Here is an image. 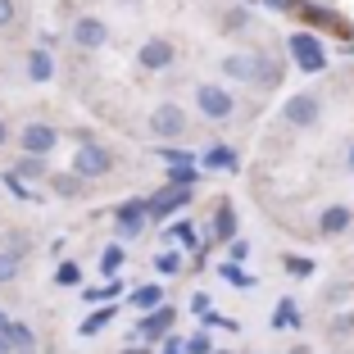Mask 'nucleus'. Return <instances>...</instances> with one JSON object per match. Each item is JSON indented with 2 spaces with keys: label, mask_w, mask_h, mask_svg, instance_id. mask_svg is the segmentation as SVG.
<instances>
[{
  "label": "nucleus",
  "mask_w": 354,
  "mask_h": 354,
  "mask_svg": "<svg viewBox=\"0 0 354 354\" xmlns=\"http://www.w3.org/2000/svg\"><path fill=\"white\" fill-rule=\"evenodd\" d=\"M50 73H55L50 55H46V50H32V59H28V77H32V82H50Z\"/></svg>",
  "instance_id": "2eb2a0df"
},
{
  "label": "nucleus",
  "mask_w": 354,
  "mask_h": 354,
  "mask_svg": "<svg viewBox=\"0 0 354 354\" xmlns=\"http://www.w3.org/2000/svg\"><path fill=\"white\" fill-rule=\"evenodd\" d=\"M350 168H354V146H350Z\"/></svg>",
  "instance_id": "c9c22d12"
},
{
  "label": "nucleus",
  "mask_w": 354,
  "mask_h": 354,
  "mask_svg": "<svg viewBox=\"0 0 354 354\" xmlns=\"http://www.w3.org/2000/svg\"><path fill=\"white\" fill-rule=\"evenodd\" d=\"M150 209L146 205H123L118 209V227H123V236H136L141 232V218H146Z\"/></svg>",
  "instance_id": "f8f14e48"
},
{
  "label": "nucleus",
  "mask_w": 354,
  "mask_h": 354,
  "mask_svg": "<svg viewBox=\"0 0 354 354\" xmlns=\"http://www.w3.org/2000/svg\"><path fill=\"white\" fill-rule=\"evenodd\" d=\"M14 23V0H0V28H10Z\"/></svg>",
  "instance_id": "c85d7f7f"
},
{
  "label": "nucleus",
  "mask_w": 354,
  "mask_h": 354,
  "mask_svg": "<svg viewBox=\"0 0 354 354\" xmlns=\"http://www.w3.org/2000/svg\"><path fill=\"white\" fill-rule=\"evenodd\" d=\"M159 300H164V291H159V286H141V291L132 295V304H136V309H146V313H155Z\"/></svg>",
  "instance_id": "f3484780"
},
{
  "label": "nucleus",
  "mask_w": 354,
  "mask_h": 354,
  "mask_svg": "<svg viewBox=\"0 0 354 354\" xmlns=\"http://www.w3.org/2000/svg\"><path fill=\"white\" fill-rule=\"evenodd\" d=\"M5 332H10V318H5V313H0V336H5Z\"/></svg>",
  "instance_id": "473e14b6"
},
{
  "label": "nucleus",
  "mask_w": 354,
  "mask_h": 354,
  "mask_svg": "<svg viewBox=\"0 0 354 354\" xmlns=\"http://www.w3.org/2000/svg\"><path fill=\"white\" fill-rule=\"evenodd\" d=\"M5 136H10V123H5V118H0V141H5Z\"/></svg>",
  "instance_id": "72a5a7b5"
},
{
  "label": "nucleus",
  "mask_w": 354,
  "mask_h": 354,
  "mask_svg": "<svg viewBox=\"0 0 354 354\" xmlns=\"http://www.w3.org/2000/svg\"><path fill=\"white\" fill-rule=\"evenodd\" d=\"M223 77H232V82H259L263 77V55H227V59H223Z\"/></svg>",
  "instance_id": "423d86ee"
},
{
  "label": "nucleus",
  "mask_w": 354,
  "mask_h": 354,
  "mask_svg": "<svg viewBox=\"0 0 354 354\" xmlns=\"http://www.w3.org/2000/svg\"><path fill=\"white\" fill-rule=\"evenodd\" d=\"M118 268H123V250H118V245H109V250H104V259H100V272H104V277H114Z\"/></svg>",
  "instance_id": "a211bd4d"
},
{
  "label": "nucleus",
  "mask_w": 354,
  "mask_h": 354,
  "mask_svg": "<svg viewBox=\"0 0 354 354\" xmlns=\"http://www.w3.org/2000/svg\"><path fill=\"white\" fill-rule=\"evenodd\" d=\"M182 268V259H177V254H159V272H177Z\"/></svg>",
  "instance_id": "cd10ccee"
},
{
  "label": "nucleus",
  "mask_w": 354,
  "mask_h": 354,
  "mask_svg": "<svg viewBox=\"0 0 354 354\" xmlns=\"http://www.w3.org/2000/svg\"><path fill=\"white\" fill-rule=\"evenodd\" d=\"M168 327H173V309H155L146 323H141V336H150V341H155V336H164Z\"/></svg>",
  "instance_id": "4468645a"
},
{
  "label": "nucleus",
  "mask_w": 354,
  "mask_h": 354,
  "mask_svg": "<svg viewBox=\"0 0 354 354\" xmlns=\"http://www.w3.org/2000/svg\"><path fill=\"white\" fill-rule=\"evenodd\" d=\"M205 168H214V173H232V168H236V150H232V146H214L205 155Z\"/></svg>",
  "instance_id": "ddd939ff"
},
{
  "label": "nucleus",
  "mask_w": 354,
  "mask_h": 354,
  "mask_svg": "<svg viewBox=\"0 0 354 354\" xmlns=\"http://www.w3.org/2000/svg\"><path fill=\"white\" fill-rule=\"evenodd\" d=\"M23 345V350H28V345H32V332H28V327H23V323H10V332H5V345Z\"/></svg>",
  "instance_id": "aec40b11"
},
{
  "label": "nucleus",
  "mask_w": 354,
  "mask_h": 354,
  "mask_svg": "<svg viewBox=\"0 0 354 354\" xmlns=\"http://www.w3.org/2000/svg\"><path fill=\"white\" fill-rule=\"evenodd\" d=\"M37 173H46V159H37V155H28L19 164V177H37Z\"/></svg>",
  "instance_id": "5701e85b"
},
{
  "label": "nucleus",
  "mask_w": 354,
  "mask_h": 354,
  "mask_svg": "<svg viewBox=\"0 0 354 354\" xmlns=\"http://www.w3.org/2000/svg\"><path fill=\"white\" fill-rule=\"evenodd\" d=\"M286 46H291V59L300 64L304 73H318V68L327 64V55H323V41H318L313 32H295V37H291Z\"/></svg>",
  "instance_id": "f03ea898"
},
{
  "label": "nucleus",
  "mask_w": 354,
  "mask_h": 354,
  "mask_svg": "<svg viewBox=\"0 0 354 354\" xmlns=\"http://www.w3.org/2000/svg\"><path fill=\"white\" fill-rule=\"evenodd\" d=\"M73 41L82 46V50H100V46L109 41V28H104L100 19H77L73 23Z\"/></svg>",
  "instance_id": "6e6552de"
},
{
  "label": "nucleus",
  "mask_w": 354,
  "mask_h": 354,
  "mask_svg": "<svg viewBox=\"0 0 354 354\" xmlns=\"http://www.w3.org/2000/svg\"><path fill=\"white\" fill-rule=\"evenodd\" d=\"M168 64H173V46H168L164 37L141 46V68H168Z\"/></svg>",
  "instance_id": "9b49d317"
},
{
  "label": "nucleus",
  "mask_w": 354,
  "mask_h": 354,
  "mask_svg": "<svg viewBox=\"0 0 354 354\" xmlns=\"http://www.w3.org/2000/svg\"><path fill=\"white\" fill-rule=\"evenodd\" d=\"M177 241H182V245H196V232H191V223H177Z\"/></svg>",
  "instance_id": "c756f323"
},
{
  "label": "nucleus",
  "mask_w": 354,
  "mask_h": 354,
  "mask_svg": "<svg viewBox=\"0 0 354 354\" xmlns=\"http://www.w3.org/2000/svg\"><path fill=\"white\" fill-rule=\"evenodd\" d=\"M55 187H59V196H77V173L73 177H59Z\"/></svg>",
  "instance_id": "a878e982"
},
{
  "label": "nucleus",
  "mask_w": 354,
  "mask_h": 354,
  "mask_svg": "<svg viewBox=\"0 0 354 354\" xmlns=\"http://www.w3.org/2000/svg\"><path fill=\"white\" fill-rule=\"evenodd\" d=\"M187 200H191L187 187H164L146 209H150V218H164V214H173V209H177V205H187Z\"/></svg>",
  "instance_id": "1a4fd4ad"
},
{
  "label": "nucleus",
  "mask_w": 354,
  "mask_h": 354,
  "mask_svg": "<svg viewBox=\"0 0 354 354\" xmlns=\"http://www.w3.org/2000/svg\"><path fill=\"white\" fill-rule=\"evenodd\" d=\"M272 323H277V327H295V323H300V318H295V304H291V300H286V304H277Z\"/></svg>",
  "instance_id": "412c9836"
},
{
  "label": "nucleus",
  "mask_w": 354,
  "mask_h": 354,
  "mask_svg": "<svg viewBox=\"0 0 354 354\" xmlns=\"http://www.w3.org/2000/svg\"><path fill=\"white\" fill-rule=\"evenodd\" d=\"M127 354H141V350H127Z\"/></svg>",
  "instance_id": "e433bc0d"
},
{
  "label": "nucleus",
  "mask_w": 354,
  "mask_h": 354,
  "mask_svg": "<svg viewBox=\"0 0 354 354\" xmlns=\"http://www.w3.org/2000/svg\"><path fill=\"white\" fill-rule=\"evenodd\" d=\"M59 281H64V286H73V281H77V268H73V263H64V268H59Z\"/></svg>",
  "instance_id": "7c9ffc66"
},
{
  "label": "nucleus",
  "mask_w": 354,
  "mask_h": 354,
  "mask_svg": "<svg viewBox=\"0 0 354 354\" xmlns=\"http://www.w3.org/2000/svg\"><path fill=\"white\" fill-rule=\"evenodd\" d=\"M23 150H28V155H50L55 150V127L50 123H28L23 127Z\"/></svg>",
  "instance_id": "0eeeda50"
},
{
  "label": "nucleus",
  "mask_w": 354,
  "mask_h": 354,
  "mask_svg": "<svg viewBox=\"0 0 354 354\" xmlns=\"http://www.w3.org/2000/svg\"><path fill=\"white\" fill-rule=\"evenodd\" d=\"M150 132L164 136V141H173V136L187 132V114H182L177 104H155V114H150Z\"/></svg>",
  "instance_id": "39448f33"
},
{
  "label": "nucleus",
  "mask_w": 354,
  "mask_h": 354,
  "mask_svg": "<svg viewBox=\"0 0 354 354\" xmlns=\"http://www.w3.org/2000/svg\"><path fill=\"white\" fill-rule=\"evenodd\" d=\"M291 354H309V350H304V345H295V350H291Z\"/></svg>",
  "instance_id": "f704fd0d"
},
{
  "label": "nucleus",
  "mask_w": 354,
  "mask_h": 354,
  "mask_svg": "<svg viewBox=\"0 0 354 354\" xmlns=\"http://www.w3.org/2000/svg\"><path fill=\"white\" fill-rule=\"evenodd\" d=\"M350 223H354V209L332 205V209H323V218H318V232H323V236H341Z\"/></svg>",
  "instance_id": "9d476101"
},
{
  "label": "nucleus",
  "mask_w": 354,
  "mask_h": 354,
  "mask_svg": "<svg viewBox=\"0 0 354 354\" xmlns=\"http://www.w3.org/2000/svg\"><path fill=\"white\" fill-rule=\"evenodd\" d=\"M286 272H291V277H309L313 259H304V254H286Z\"/></svg>",
  "instance_id": "6ab92c4d"
},
{
  "label": "nucleus",
  "mask_w": 354,
  "mask_h": 354,
  "mask_svg": "<svg viewBox=\"0 0 354 354\" xmlns=\"http://www.w3.org/2000/svg\"><path fill=\"white\" fill-rule=\"evenodd\" d=\"M214 236H218V241H232V236H236V214H232V205H218V218H214Z\"/></svg>",
  "instance_id": "dca6fc26"
},
{
  "label": "nucleus",
  "mask_w": 354,
  "mask_h": 354,
  "mask_svg": "<svg viewBox=\"0 0 354 354\" xmlns=\"http://www.w3.org/2000/svg\"><path fill=\"white\" fill-rule=\"evenodd\" d=\"M19 277V259L14 254H0V281H14Z\"/></svg>",
  "instance_id": "b1692460"
},
{
  "label": "nucleus",
  "mask_w": 354,
  "mask_h": 354,
  "mask_svg": "<svg viewBox=\"0 0 354 354\" xmlns=\"http://www.w3.org/2000/svg\"><path fill=\"white\" fill-rule=\"evenodd\" d=\"M318 114H323V104H318V95H309V91L291 95L286 109H281V118H286L291 127H313V123H318Z\"/></svg>",
  "instance_id": "20e7f679"
},
{
  "label": "nucleus",
  "mask_w": 354,
  "mask_h": 354,
  "mask_svg": "<svg viewBox=\"0 0 354 354\" xmlns=\"http://www.w3.org/2000/svg\"><path fill=\"white\" fill-rule=\"evenodd\" d=\"M187 354H214V350H209V336H191V341H187Z\"/></svg>",
  "instance_id": "393cba45"
},
{
  "label": "nucleus",
  "mask_w": 354,
  "mask_h": 354,
  "mask_svg": "<svg viewBox=\"0 0 354 354\" xmlns=\"http://www.w3.org/2000/svg\"><path fill=\"white\" fill-rule=\"evenodd\" d=\"M196 104H200V114L214 118V123H227L232 109H236V104H232V95L223 91V86H214V82H205V86L196 91Z\"/></svg>",
  "instance_id": "7ed1b4c3"
},
{
  "label": "nucleus",
  "mask_w": 354,
  "mask_h": 354,
  "mask_svg": "<svg viewBox=\"0 0 354 354\" xmlns=\"http://www.w3.org/2000/svg\"><path fill=\"white\" fill-rule=\"evenodd\" d=\"M196 182V168H168V187H191Z\"/></svg>",
  "instance_id": "4be33fe9"
},
{
  "label": "nucleus",
  "mask_w": 354,
  "mask_h": 354,
  "mask_svg": "<svg viewBox=\"0 0 354 354\" xmlns=\"http://www.w3.org/2000/svg\"><path fill=\"white\" fill-rule=\"evenodd\" d=\"M263 5H277V10H286V5H291V0H263Z\"/></svg>",
  "instance_id": "2f4dec72"
},
{
  "label": "nucleus",
  "mask_w": 354,
  "mask_h": 354,
  "mask_svg": "<svg viewBox=\"0 0 354 354\" xmlns=\"http://www.w3.org/2000/svg\"><path fill=\"white\" fill-rule=\"evenodd\" d=\"M350 291H354V281H336V286H332V304H341Z\"/></svg>",
  "instance_id": "bb28decb"
},
{
  "label": "nucleus",
  "mask_w": 354,
  "mask_h": 354,
  "mask_svg": "<svg viewBox=\"0 0 354 354\" xmlns=\"http://www.w3.org/2000/svg\"><path fill=\"white\" fill-rule=\"evenodd\" d=\"M109 168H114V155H109L104 146H95V141H82V146H77V155H73V173L82 177V182H86V177H104Z\"/></svg>",
  "instance_id": "f257e3e1"
}]
</instances>
